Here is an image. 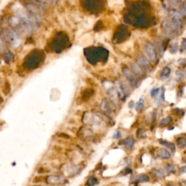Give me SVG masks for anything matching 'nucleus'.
I'll return each mask as SVG.
<instances>
[{
    "label": "nucleus",
    "instance_id": "obj_13",
    "mask_svg": "<svg viewBox=\"0 0 186 186\" xmlns=\"http://www.w3.org/2000/svg\"><path fill=\"white\" fill-rule=\"evenodd\" d=\"M153 174L156 177L160 178V177L164 176V171L163 170H161V169H155V170H153Z\"/></svg>",
    "mask_w": 186,
    "mask_h": 186
},
{
    "label": "nucleus",
    "instance_id": "obj_33",
    "mask_svg": "<svg viewBox=\"0 0 186 186\" xmlns=\"http://www.w3.org/2000/svg\"><path fill=\"white\" fill-rule=\"evenodd\" d=\"M168 186H174V185H168Z\"/></svg>",
    "mask_w": 186,
    "mask_h": 186
},
{
    "label": "nucleus",
    "instance_id": "obj_15",
    "mask_svg": "<svg viewBox=\"0 0 186 186\" xmlns=\"http://www.w3.org/2000/svg\"><path fill=\"white\" fill-rule=\"evenodd\" d=\"M171 121H172L171 117H165V118L162 119L160 121V123H159V124H160L161 126H163V127H164V126L168 125V124L171 122Z\"/></svg>",
    "mask_w": 186,
    "mask_h": 186
},
{
    "label": "nucleus",
    "instance_id": "obj_31",
    "mask_svg": "<svg viewBox=\"0 0 186 186\" xmlns=\"http://www.w3.org/2000/svg\"><path fill=\"white\" fill-rule=\"evenodd\" d=\"M184 92H185V93H186V87H185V89H184Z\"/></svg>",
    "mask_w": 186,
    "mask_h": 186
},
{
    "label": "nucleus",
    "instance_id": "obj_14",
    "mask_svg": "<svg viewBox=\"0 0 186 186\" xmlns=\"http://www.w3.org/2000/svg\"><path fill=\"white\" fill-rule=\"evenodd\" d=\"M137 180H138V182H139V183H145V182H148L149 177H148V176L146 175V174H141L137 177Z\"/></svg>",
    "mask_w": 186,
    "mask_h": 186
},
{
    "label": "nucleus",
    "instance_id": "obj_20",
    "mask_svg": "<svg viewBox=\"0 0 186 186\" xmlns=\"http://www.w3.org/2000/svg\"><path fill=\"white\" fill-rule=\"evenodd\" d=\"M143 106H144V100L142 98H140L139 100H138V103H137V106H136V109L137 110H140L141 109L143 108Z\"/></svg>",
    "mask_w": 186,
    "mask_h": 186
},
{
    "label": "nucleus",
    "instance_id": "obj_11",
    "mask_svg": "<svg viewBox=\"0 0 186 186\" xmlns=\"http://www.w3.org/2000/svg\"><path fill=\"white\" fill-rule=\"evenodd\" d=\"M177 146L180 148L183 149L186 147V138H179L177 140Z\"/></svg>",
    "mask_w": 186,
    "mask_h": 186
},
{
    "label": "nucleus",
    "instance_id": "obj_2",
    "mask_svg": "<svg viewBox=\"0 0 186 186\" xmlns=\"http://www.w3.org/2000/svg\"><path fill=\"white\" fill-rule=\"evenodd\" d=\"M65 181L64 177L58 175H50L47 177V182L49 184H61Z\"/></svg>",
    "mask_w": 186,
    "mask_h": 186
},
{
    "label": "nucleus",
    "instance_id": "obj_12",
    "mask_svg": "<svg viewBox=\"0 0 186 186\" xmlns=\"http://www.w3.org/2000/svg\"><path fill=\"white\" fill-rule=\"evenodd\" d=\"M152 79L151 78H148V79H146L145 80H144L143 82H142V84H141V87L140 88L141 89L143 90V89H146L148 87H149L151 85V84L152 83Z\"/></svg>",
    "mask_w": 186,
    "mask_h": 186
},
{
    "label": "nucleus",
    "instance_id": "obj_26",
    "mask_svg": "<svg viewBox=\"0 0 186 186\" xmlns=\"http://www.w3.org/2000/svg\"><path fill=\"white\" fill-rule=\"evenodd\" d=\"M180 173H182V174H186V166H183V167H182L180 169Z\"/></svg>",
    "mask_w": 186,
    "mask_h": 186
},
{
    "label": "nucleus",
    "instance_id": "obj_21",
    "mask_svg": "<svg viewBox=\"0 0 186 186\" xmlns=\"http://www.w3.org/2000/svg\"><path fill=\"white\" fill-rule=\"evenodd\" d=\"M172 58H173V55L171 54V53L169 52H166L164 53V58L165 61H170V60L172 59Z\"/></svg>",
    "mask_w": 186,
    "mask_h": 186
},
{
    "label": "nucleus",
    "instance_id": "obj_29",
    "mask_svg": "<svg viewBox=\"0 0 186 186\" xmlns=\"http://www.w3.org/2000/svg\"><path fill=\"white\" fill-rule=\"evenodd\" d=\"M129 108H133L134 106H135V102L132 101L131 103H129Z\"/></svg>",
    "mask_w": 186,
    "mask_h": 186
},
{
    "label": "nucleus",
    "instance_id": "obj_5",
    "mask_svg": "<svg viewBox=\"0 0 186 186\" xmlns=\"http://www.w3.org/2000/svg\"><path fill=\"white\" fill-rule=\"evenodd\" d=\"M158 156L162 159H170L171 157V153L165 148H161L158 152Z\"/></svg>",
    "mask_w": 186,
    "mask_h": 186
},
{
    "label": "nucleus",
    "instance_id": "obj_24",
    "mask_svg": "<svg viewBox=\"0 0 186 186\" xmlns=\"http://www.w3.org/2000/svg\"><path fill=\"white\" fill-rule=\"evenodd\" d=\"M179 108H185L186 106V99H183L177 105Z\"/></svg>",
    "mask_w": 186,
    "mask_h": 186
},
{
    "label": "nucleus",
    "instance_id": "obj_3",
    "mask_svg": "<svg viewBox=\"0 0 186 186\" xmlns=\"http://www.w3.org/2000/svg\"><path fill=\"white\" fill-rule=\"evenodd\" d=\"M145 50L151 61H156V53H155L154 49L151 44H147L145 47Z\"/></svg>",
    "mask_w": 186,
    "mask_h": 186
},
{
    "label": "nucleus",
    "instance_id": "obj_32",
    "mask_svg": "<svg viewBox=\"0 0 186 186\" xmlns=\"http://www.w3.org/2000/svg\"><path fill=\"white\" fill-rule=\"evenodd\" d=\"M184 161H185V163H186V156H185V160H184Z\"/></svg>",
    "mask_w": 186,
    "mask_h": 186
},
{
    "label": "nucleus",
    "instance_id": "obj_18",
    "mask_svg": "<svg viewBox=\"0 0 186 186\" xmlns=\"http://www.w3.org/2000/svg\"><path fill=\"white\" fill-rule=\"evenodd\" d=\"M138 62H139L140 64H141V65H145H145H148V64H149L148 60L144 56H140L139 58H138Z\"/></svg>",
    "mask_w": 186,
    "mask_h": 186
},
{
    "label": "nucleus",
    "instance_id": "obj_10",
    "mask_svg": "<svg viewBox=\"0 0 186 186\" xmlns=\"http://www.w3.org/2000/svg\"><path fill=\"white\" fill-rule=\"evenodd\" d=\"M116 89H117V92L118 93L119 96L121 98H123L124 97V92L123 91L122 87H121V84L119 82H116Z\"/></svg>",
    "mask_w": 186,
    "mask_h": 186
},
{
    "label": "nucleus",
    "instance_id": "obj_34",
    "mask_svg": "<svg viewBox=\"0 0 186 186\" xmlns=\"http://www.w3.org/2000/svg\"><path fill=\"white\" fill-rule=\"evenodd\" d=\"M144 186H147V185H144Z\"/></svg>",
    "mask_w": 186,
    "mask_h": 186
},
{
    "label": "nucleus",
    "instance_id": "obj_16",
    "mask_svg": "<svg viewBox=\"0 0 186 186\" xmlns=\"http://www.w3.org/2000/svg\"><path fill=\"white\" fill-rule=\"evenodd\" d=\"M132 69H133L135 74H136L137 75H141V74H142V71L138 64H136V63L132 64Z\"/></svg>",
    "mask_w": 186,
    "mask_h": 186
},
{
    "label": "nucleus",
    "instance_id": "obj_27",
    "mask_svg": "<svg viewBox=\"0 0 186 186\" xmlns=\"http://www.w3.org/2000/svg\"><path fill=\"white\" fill-rule=\"evenodd\" d=\"M119 136H120V133H119V132H116L115 135H114V138H119Z\"/></svg>",
    "mask_w": 186,
    "mask_h": 186
},
{
    "label": "nucleus",
    "instance_id": "obj_1",
    "mask_svg": "<svg viewBox=\"0 0 186 186\" xmlns=\"http://www.w3.org/2000/svg\"><path fill=\"white\" fill-rule=\"evenodd\" d=\"M7 39L8 40V42H10L12 47H18L21 42V40L19 37L18 34H17L15 31H12L8 32V33L7 34Z\"/></svg>",
    "mask_w": 186,
    "mask_h": 186
},
{
    "label": "nucleus",
    "instance_id": "obj_19",
    "mask_svg": "<svg viewBox=\"0 0 186 186\" xmlns=\"http://www.w3.org/2000/svg\"><path fill=\"white\" fill-rule=\"evenodd\" d=\"M142 163L145 165H148L151 163V157L150 156H148V154H144L142 158Z\"/></svg>",
    "mask_w": 186,
    "mask_h": 186
},
{
    "label": "nucleus",
    "instance_id": "obj_7",
    "mask_svg": "<svg viewBox=\"0 0 186 186\" xmlns=\"http://www.w3.org/2000/svg\"><path fill=\"white\" fill-rule=\"evenodd\" d=\"M101 108L103 109V111L108 113V114L111 112V108H110V103H109V101L107 99H104L101 103Z\"/></svg>",
    "mask_w": 186,
    "mask_h": 186
},
{
    "label": "nucleus",
    "instance_id": "obj_23",
    "mask_svg": "<svg viewBox=\"0 0 186 186\" xmlns=\"http://www.w3.org/2000/svg\"><path fill=\"white\" fill-rule=\"evenodd\" d=\"M175 170V167L174 166H170V165H167V166L165 167V171L167 172H171L174 171Z\"/></svg>",
    "mask_w": 186,
    "mask_h": 186
},
{
    "label": "nucleus",
    "instance_id": "obj_22",
    "mask_svg": "<svg viewBox=\"0 0 186 186\" xmlns=\"http://www.w3.org/2000/svg\"><path fill=\"white\" fill-rule=\"evenodd\" d=\"M126 121H127V123H124V125H125L126 127H130V125L133 122V118H132V117L127 118L126 119Z\"/></svg>",
    "mask_w": 186,
    "mask_h": 186
},
{
    "label": "nucleus",
    "instance_id": "obj_17",
    "mask_svg": "<svg viewBox=\"0 0 186 186\" xmlns=\"http://www.w3.org/2000/svg\"><path fill=\"white\" fill-rule=\"evenodd\" d=\"M170 74V69L168 67H165L162 71V79H165L169 76Z\"/></svg>",
    "mask_w": 186,
    "mask_h": 186
},
{
    "label": "nucleus",
    "instance_id": "obj_6",
    "mask_svg": "<svg viewBox=\"0 0 186 186\" xmlns=\"http://www.w3.org/2000/svg\"><path fill=\"white\" fill-rule=\"evenodd\" d=\"M124 75H125L126 77L127 78V79H128L129 82V83L131 84L132 85H135V76H134V74L128 69H124Z\"/></svg>",
    "mask_w": 186,
    "mask_h": 186
},
{
    "label": "nucleus",
    "instance_id": "obj_28",
    "mask_svg": "<svg viewBox=\"0 0 186 186\" xmlns=\"http://www.w3.org/2000/svg\"><path fill=\"white\" fill-rule=\"evenodd\" d=\"M3 46H4L3 42H2V40H1V38H0V50L3 48Z\"/></svg>",
    "mask_w": 186,
    "mask_h": 186
},
{
    "label": "nucleus",
    "instance_id": "obj_9",
    "mask_svg": "<svg viewBox=\"0 0 186 186\" xmlns=\"http://www.w3.org/2000/svg\"><path fill=\"white\" fill-rule=\"evenodd\" d=\"M134 142H135V140H134V139L132 138V137H129V138L124 140L121 142V144L125 145L126 146L128 147L129 148H132V146L134 145Z\"/></svg>",
    "mask_w": 186,
    "mask_h": 186
},
{
    "label": "nucleus",
    "instance_id": "obj_25",
    "mask_svg": "<svg viewBox=\"0 0 186 186\" xmlns=\"http://www.w3.org/2000/svg\"><path fill=\"white\" fill-rule=\"evenodd\" d=\"M183 129L184 130L185 132H186V117L185 118L184 121L183 123Z\"/></svg>",
    "mask_w": 186,
    "mask_h": 186
},
{
    "label": "nucleus",
    "instance_id": "obj_30",
    "mask_svg": "<svg viewBox=\"0 0 186 186\" xmlns=\"http://www.w3.org/2000/svg\"><path fill=\"white\" fill-rule=\"evenodd\" d=\"M153 186H161V185L159 184V183H156V184H155Z\"/></svg>",
    "mask_w": 186,
    "mask_h": 186
},
{
    "label": "nucleus",
    "instance_id": "obj_8",
    "mask_svg": "<svg viewBox=\"0 0 186 186\" xmlns=\"http://www.w3.org/2000/svg\"><path fill=\"white\" fill-rule=\"evenodd\" d=\"M159 142H160V144H161V145L166 146V148H170V150L172 152H174V151H175V145H174V144H173L172 142H168V141L165 140H160Z\"/></svg>",
    "mask_w": 186,
    "mask_h": 186
},
{
    "label": "nucleus",
    "instance_id": "obj_4",
    "mask_svg": "<svg viewBox=\"0 0 186 186\" xmlns=\"http://www.w3.org/2000/svg\"><path fill=\"white\" fill-rule=\"evenodd\" d=\"M164 98L166 101L173 103L175 101L176 93L174 91H166L164 93Z\"/></svg>",
    "mask_w": 186,
    "mask_h": 186
}]
</instances>
